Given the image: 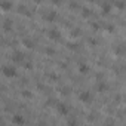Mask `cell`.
<instances>
[{
  "instance_id": "cell-1",
  "label": "cell",
  "mask_w": 126,
  "mask_h": 126,
  "mask_svg": "<svg viewBox=\"0 0 126 126\" xmlns=\"http://www.w3.org/2000/svg\"><path fill=\"white\" fill-rule=\"evenodd\" d=\"M2 74L4 76V77H8V79H12L16 76V68L12 67V65H4V67L2 68Z\"/></svg>"
},
{
  "instance_id": "cell-7",
  "label": "cell",
  "mask_w": 126,
  "mask_h": 126,
  "mask_svg": "<svg viewBox=\"0 0 126 126\" xmlns=\"http://www.w3.org/2000/svg\"><path fill=\"white\" fill-rule=\"evenodd\" d=\"M2 9L4 12H8V10L12 9V2H9V0H3L2 2Z\"/></svg>"
},
{
  "instance_id": "cell-13",
  "label": "cell",
  "mask_w": 126,
  "mask_h": 126,
  "mask_svg": "<svg viewBox=\"0 0 126 126\" xmlns=\"http://www.w3.org/2000/svg\"><path fill=\"white\" fill-rule=\"evenodd\" d=\"M96 89L100 91V92H104V91L107 89V85H105V83H100V85L96 86Z\"/></svg>"
},
{
  "instance_id": "cell-17",
  "label": "cell",
  "mask_w": 126,
  "mask_h": 126,
  "mask_svg": "<svg viewBox=\"0 0 126 126\" xmlns=\"http://www.w3.org/2000/svg\"><path fill=\"white\" fill-rule=\"evenodd\" d=\"M68 91H70V89H68V87H64V89H62V92H61V94H62V95H68Z\"/></svg>"
},
{
  "instance_id": "cell-20",
  "label": "cell",
  "mask_w": 126,
  "mask_h": 126,
  "mask_svg": "<svg viewBox=\"0 0 126 126\" xmlns=\"http://www.w3.org/2000/svg\"><path fill=\"white\" fill-rule=\"evenodd\" d=\"M34 2H36L37 4H39V3H42V2H43V0H34Z\"/></svg>"
},
{
  "instance_id": "cell-9",
  "label": "cell",
  "mask_w": 126,
  "mask_h": 126,
  "mask_svg": "<svg viewBox=\"0 0 126 126\" xmlns=\"http://www.w3.org/2000/svg\"><path fill=\"white\" fill-rule=\"evenodd\" d=\"M22 45H24L25 48H28V49H33V48H34V43H33L30 39H24V40H22Z\"/></svg>"
},
{
  "instance_id": "cell-4",
  "label": "cell",
  "mask_w": 126,
  "mask_h": 126,
  "mask_svg": "<svg viewBox=\"0 0 126 126\" xmlns=\"http://www.w3.org/2000/svg\"><path fill=\"white\" fill-rule=\"evenodd\" d=\"M48 37L51 40H59V37H61V34H59V31L58 30H51L48 33Z\"/></svg>"
},
{
  "instance_id": "cell-19",
  "label": "cell",
  "mask_w": 126,
  "mask_h": 126,
  "mask_svg": "<svg viewBox=\"0 0 126 126\" xmlns=\"http://www.w3.org/2000/svg\"><path fill=\"white\" fill-rule=\"evenodd\" d=\"M51 2H52L53 4H59V3H61V2H62V0H51Z\"/></svg>"
},
{
  "instance_id": "cell-6",
  "label": "cell",
  "mask_w": 126,
  "mask_h": 126,
  "mask_svg": "<svg viewBox=\"0 0 126 126\" xmlns=\"http://www.w3.org/2000/svg\"><path fill=\"white\" fill-rule=\"evenodd\" d=\"M45 19L49 21V22H52V21H55L56 19V12H53V10H51V12H48L45 15Z\"/></svg>"
},
{
  "instance_id": "cell-2",
  "label": "cell",
  "mask_w": 126,
  "mask_h": 126,
  "mask_svg": "<svg viewBox=\"0 0 126 126\" xmlns=\"http://www.w3.org/2000/svg\"><path fill=\"white\" fill-rule=\"evenodd\" d=\"M10 59H12L13 62H24V53L22 52H13L12 55H10Z\"/></svg>"
},
{
  "instance_id": "cell-14",
  "label": "cell",
  "mask_w": 126,
  "mask_h": 126,
  "mask_svg": "<svg viewBox=\"0 0 126 126\" xmlns=\"http://www.w3.org/2000/svg\"><path fill=\"white\" fill-rule=\"evenodd\" d=\"M21 95H22L24 98H33V94L28 92V91H22V92H21Z\"/></svg>"
},
{
  "instance_id": "cell-3",
  "label": "cell",
  "mask_w": 126,
  "mask_h": 126,
  "mask_svg": "<svg viewBox=\"0 0 126 126\" xmlns=\"http://www.w3.org/2000/svg\"><path fill=\"white\" fill-rule=\"evenodd\" d=\"M79 100L80 101H83V102H91L92 100V95H91V92H87V91H83L82 94L79 95Z\"/></svg>"
},
{
  "instance_id": "cell-16",
  "label": "cell",
  "mask_w": 126,
  "mask_h": 126,
  "mask_svg": "<svg viewBox=\"0 0 126 126\" xmlns=\"http://www.w3.org/2000/svg\"><path fill=\"white\" fill-rule=\"evenodd\" d=\"M116 6H117L119 9H123V8H125V2H122V0L119 2V0H117V2H116Z\"/></svg>"
},
{
  "instance_id": "cell-11",
  "label": "cell",
  "mask_w": 126,
  "mask_h": 126,
  "mask_svg": "<svg viewBox=\"0 0 126 126\" xmlns=\"http://www.w3.org/2000/svg\"><path fill=\"white\" fill-rule=\"evenodd\" d=\"M80 73H87V71H89V67H87L86 64H80Z\"/></svg>"
},
{
  "instance_id": "cell-15",
  "label": "cell",
  "mask_w": 126,
  "mask_h": 126,
  "mask_svg": "<svg viewBox=\"0 0 126 126\" xmlns=\"http://www.w3.org/2000/svg\"><path fill=\"white\" fill-rule=\"evenodd\" d=\"M102 10H104V12H110V4H108V3H104V4H102Z\"/></svg>"
},
{
  "instance_id": "cell-5",
  "label": "cell",
  "mask_w": 126,
  "mask_h": 126,
  "mask_svg": "<svg viewBox=\"0 0 126 126\" xmlns=\"http://www.w3.org/2000/svg\"><path fill=\"white\" fill-rule=\"evenodd\" d=\"M12 123H15V125H24L25 120H24V117L21 116V114H15V116L12 117Z\"/></svg>"
},
{
  "instance_id": "cell-12",
  "label": "cell",
  "mask_w": 126,
  "mask_h": 126,
  "mask_svg": "<svg viewBox=\"0 0 126 126\" xmlns=\"http://www.w3.org/2000/svg\"><path fill=\"white\" fill-rule=\"evenodd\" d=\"M18 12H19V13H24V15H28V16H30V12H28V10L25 9V6H19Z\"/></svg>"
},
{
  "instance_id": "cell-10",
  "label": "cell",
  "mask_w": 126,
  "mask_h": 126,
  "mask_svg": "<svg viewBox=\"0 0 126 126\" xmlns=\"http://www.w3.org/2000/svg\"><path fill=\"white\" fill-rule=\"evenodd\" d=\"M58 111L61 113V114H67L68 113V108L64 105V104H58Z\"/></svg>"
},
{
  "instance_id": "cell-8",
  "label": "cell",
  "mask_w": 126,
  "mask_h": 126,
  "mask_svg": "<svg viewBox=\"0 0 126 126\" xmlns=\"http://www.w3.org/2000/svg\"><path fill=\"white\" fill-rule=\"evenodd\" d=\"M10 28H12V21L6 19V21H4V24H3V30L4 31H10Z\"/></svg>"
},
{
  "instance_id": "cell-18",
  "label": "cell",
  "mask_w": 126,
  "mask_h": 126,
  "mask_svg": "<svg viewBox=\"0 0 126 126\" xmlns=\"http://www.w3.org/2000/svg\"><path fill=\"white\" fill-rule=\"evenodd\" d=\"M25 68H27V70H31V68H33L31 62H25Z\"/></svg>"
},
{
  "instance_id": "cell-21",
  "label": "cell",
  "mask_w": 126,
  "mask_h": 126,
  "mask_svg": "<svg viewBox=\"0 0 126 126\" xmlns=\"http://www.w3.org/2000/svg\"><path fill=\"white\" fill-rule=\"evenodd\" d=\"M91 2H94V0H91Z\"/></svg>"
}]
</instances>
